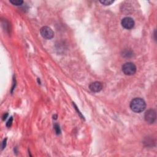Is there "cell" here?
Returning a JSON list of instances; mask_svg holds the SVG:
<instances>
[{"label": "cell", "mask_w": 157, "mask_h": 157, "mask_svg": "<svg viewBox=\"0 0 157 157\" xmlns=\"http://www.w3.org/2000/svg\"><path fill=\"white\" fill-rule=\"evenodd\" d=\"M146 107L145 101L140 98H136L133 99L130 103L131 109L136 113L143 112Z\"/></svg>", "instance_id": "obj_1"}, {"label": "cell", "mask_w": 157, "mask_h": 157, "mask_svg": "<svg viewBox=\"0 0 157 157\" xmlns=\"http://www.w3.org/2000/svg\"><path fill=\"white\" fill-rule=\"evenodd\" d=\"M136 65L131 62L126 63L122 66L123 72L127 75H132L134 74L136 72Z\"/></svg>", "instance_id": "obj_2"}, {"label": "cell", "mask_w": 157, "mask_h": 157, "mask_svg": "<svg viewBox=\"0 0 157 157\" xmlns=\"http://www.w3.org/2000/svg\"><path fill=\"white\" fill-rule=\"evenodd\" d=\"M144 118L146 122L151 124L155 122L156 118V111L154 109H149L145 113Z\"/></svg>", "instance_id": "obj_3"}, {"label": "cell", "mask_w": 157, "mask_h": 157, "mask_svg": "<svg viewBox=\"0 0 157 157\" xmlns=\"http://www.w3.org/2000/svg\"><path fill=\"white\" fill-rule=\"evenodd\" d=\"M41 36L46 39H51L54 36L53 30L48 26H43L40 30Z\"/></svg>", "instance_id": "obj_4"}, {"label": "cell", "mask_w": 157, "mask_h": 157, "mask_svg": "<svg viewBox=\"0 0 157 157\" xmlns=\"http://www.w3.org/2000/svg\"><path fill=\"white\" fill-rule=\"evenodd\" d=\"M121 23L122 26L126 29H131L134 26V20L129 17H126L123 18L121 20Z\"/></svg>", "instance_id": "obj_5"}, {"label": "cell", "mask_w": 157, "mask_h": 157, "mask_svg": "<svg viewBox=\"0 0 157 157\" xmlns=\"http://www.w3.org/2000/svg\"><path fill=\"white\" fill-rule=\"evenodd\" d=\"M89 88L93 92H99L102 89V84L100 82H94L90 84Z\"/></svg>", "instance_id": "obj_6"}, {"label": "cell", "mask_w": 157, "mask_h": 157, "mask_svg": "<svg viewBox=\"0 0 157 157\" xmlns=\"http://www.w3.org/2000/svg\"><path fill=\"white\" fill-rule=\"evenodd\" d=\"M10 2L15 6H20L23 4V1L21 0H10Z\"/></svg>", "instance_id": "obj_7"}, {"label": "cell", "mask_w": 157, "mask_h": 157, "mask_svg": "<svg viewBox=\"0 0 157 157\" xmlns=\"http://www.w3.org/2000/svg\"><path fill=\"white\" fill-rule=\"evenodd\" d=\"M99 2L102 4H104L105 6H109L112 4L114 1L112 0H101V1H99Z\"/></svg>", "instance_id": "obj_8"}, {"label": "cell", "mask_w": 157, "mask_h": 157, "mask_svg": "<svg viewBox=\"0 0 157 157\" xmlns=\"http://www.w3.org/2000/svg\"><path fill=\"white\" fill-rule=\"evenodd\" d=\"M54 129L55 130V132L57 134H59L61 132V131H60V128H59V126L58 124H55L54 125Z\"/></svg>", "instance_id": "obj_9"}, {"label": "cell", "mask_w": 157, "mask_h": 157, "mask_svg": "<svg viewBox=\"0 0 157 157\" xmlns=\"http://www.w3.org/2000/svg\"><path fill=\"white\" fill-rule=\"evenodd\" d=\"M12 117H10V118L9 120V121L6 123V126L7 127H10L11 126V124H12Z\"/></svg>", "instance_id": "obj_10"}]
</instances>
